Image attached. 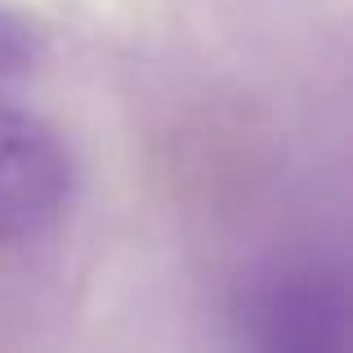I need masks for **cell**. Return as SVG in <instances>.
Wrapping results in <instances>:
<instances>
[{"instance_id":"1","label":"cell","mask_w":353,"mask_h":353,"mask_svg":"<svg viewBox=\"0 0 353 353\" xmlns=\"http://www.w3.org/2000/svg\"><path fill=\"white\" fill-rule=\"evenodd\" d=\"M77 165L63 134L23 112L0 103V237H23L54 224L72 201Z\"/></svg>"},{"instance_id":"3","label":"cell","mask_w":353,"mask_h":353,"mask_svg":"<svg viewBox=\"0 0 353 353\" xmlns=\"http://www.w3.org/2000/svg\"><path fill=\"white\" fill-rule=\"evenodd\" d=\"M32 54H36L32 27H27L23 18H14L9 9H0V77L27 68V63H32Z\"/></svg>"},{"instance_id":"2","label":"cell","mask_w":353,"mask_h":353,"mask_svg":"<svg viewBox=\"0 0 353 353\" xmlns=\"http://www.w3.org/2000/svg\"><path fill=\"white\" fill-rule=\"evenodd\" d=\"M255 322L273 327L264 345H295V327H304V340H322V322H340V295L318 286L313 277H277L259 291Z\"/></svg>"}]
</instances>
